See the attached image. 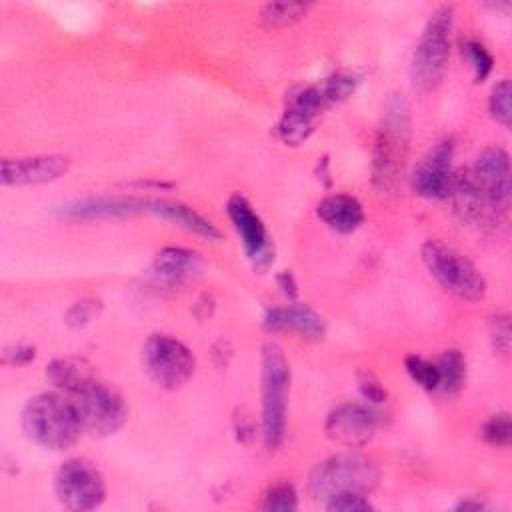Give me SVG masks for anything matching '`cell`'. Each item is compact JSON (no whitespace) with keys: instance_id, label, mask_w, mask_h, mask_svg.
Wrapping results in <instances>:
<instances>
[{"instance_id":"cell-1","label":"cell","mask_w":512,"mask_h":512,"mask_svg":"<svg viewBox=\"0 0 512 512\" xmlns=\"http://www.w3.org/2000/svg\"><path fill=\"white\" fill-rule=\"evenodd\" d=\"M360 82L362 76L358 72L344 70L304 86L288 100L276 124V138L286 146L304 144L316 130L320 116L352 96Z\"/></svg>"},{"instance_id":"cell-2","label":"cell","mask_w":512,"mask_h":512,"mask_svg":"<svg viewBox=\"0 0 512 512\" xmlns=\"http://www.w3.org/2000/svg\"><path fill=\"white\" fill-rule=\"evenodd\" d=\"M410 104L402 94H390L374 138L372 184L382 194L394 192L400 184L410 148Z\"/></svg>"},{"instance_id":"cell-3","label":"cell","mask_w":512,"mask_h":512,"mask_svg":"<svg viewBox=\"0 0 512 512\" xmlns=\"http://www.w3.org/2000/svg\"><path fill=\"white\" fill-rule=\"evenodd\" d=\"M20 424L28 440L54 452L70 448L82 432L76 408L62 392H40L28 398Z\"/></svg>"},{"instance_id":"cell-4","label":"cell","mask_w":512,"mask_h":512,"mask_svg":"<svg viewBox=\"0 0 512 512\" xmlns=\"http://www.w3.org/2000/svg\"><path fill=\"white\" fill-rule=\"evenodd\" d=\"M290 364L276 342H266L260 354V434L266 450L274 452L286 436V414L290 398Z\"/></svg>"},{"instance_id":"cell-5","label":"cell","mask_w":512,"mask_h":512,"mask_svg":"<svg viewBox=\"0 0 512 512\" xmlns=\"http://www.w3.org/2000/svg\"><path fill=\"white\" fill-rule=\"evenodd\" d=\"M454 26V8L438 6L428 18L410 60V84L418 94L436 90L446 74L450 58V36Z\"/></svg>"},{"instance_id":"cell-6","label":"cell","mask_w":512,"mask_h":512,"mask_svg":"<svg viewBox=\"0 0 512 512\" xmlns=\"http://www.w3.org/2000/svg\"><path fill=\"white\" fill-rule=\"evenodd\" d=\"M380 472L372 458L360 452H342L318 462L308 478V492L318 500L336 494H370L378 484Z\"/></svg>"},{"instance_id":"cell-7","label":"cell","mask_w":512,"mask_h":512,"mask_svg":"<svg viewBox=\"0 0 512 512\" xmlns=\"http://www.w3.org/2000/svg\"><path fill=\"white\" fill-rule=\"evenodd\" d=\"M422 262L430 276L460 300L476 302L486 294V280L480 270L454 246L432 238L422 244Z\"/></svg>"},{"instance_id":"cell-8","label":"cell","mask_w":512,"mask_h":512,"mask_svg":"<svg viewBox=\"0 0 512 512\" xmlns=\"http://www.w3.org/2000/svg\"><path fill=\"white\" fill-rule=\"evenodd\" d=\"M68 398L76 408L82 430L92 436H110L118 432L128 418V406L122 394L98 376Z\"/></svg>"},{"instance_id":"cell-9","label":"cell","mask_w":512,"mask_h":512,"mask_svg":"<svg viewBox=\"0 0 512 512\" xmlns=\"http://www.w3.org/2000/svg\"><path fill=\"white\" fill-rule=\"evenodd\" d=\"M140 358L144 372L164 390L182 388L196 370L192 350L170 334H150L142 344Z\"/></svg>"},{"instance_id":"cell-10","label":"cell","mask_w":512,"mask_h":512,"mask_svg":"<svg viewBox=\"0 0 512 512\" xmlns=\"http://www.w3.org/2000/svg\"><path fill=\"white\" fill-rule=\"evenodd\" d=\"M54 494L68 510H94L106 498V482L88 458H70L54 474Z\"/></svg>"},{"instance_id":"cell-11","label":"cell","mask_w":512,"mask_h":512,"mask_svg":"<svg viewBox=\"0 0 512 512\" xmlns=\"http://www.w3.org/2000/svg\"><path fill=\"white\" fill-rule=\"evenodd\" d=\"M474 180L480 188L488 224L494 226L508 214L510 194H512V176H510V156L502 146H486L474 160L470 168Z\"/></svg>"},{"instance_id":"cell-12","label":"cell","mask_w":512,"mask_h":512,"mask_svg":"<svg viewBox=\"0 0 512 512\" xmlns=\"http://www.w3.org/2000/svg\"><path fill=\"white\" fill-rule=\"evenodd\" d=\"M226 212L236 234L240 236V244L252 268L256 272H266L274 262V242L266 230V224L242 194L228 198Z\"/></svg>"},{"instance_id":"cell-13","label":"cell","mask_w":512,"mask_h":512,"mask_svg":"<svg viewBox=\"0 0 512 512\" xmlns=\"http://www.w3.org/2000/svg\"><path fill=\"white\" fill-rule=\"evenodd\" d=\"M380 422V412L372 404L342 402L328 412L324 430L332 442L346 448H360L374 438Z\"/></svg>"},{"instance_id":"cell-14","label":"cell","mask_w":512,"mask_h":512,"mask_svg":"<svg viewBox=\"0 0 512 512\" xmlns=\"http://www.w3.org/2000/svg\"><path fill=\"white\" fill-rule=\"evenodd\" d=\"M454 140L450 136L440 138L416 164L412 172V188L418 196L428 200L448 198L450 180H452V158H454Z\"/></svg>"},{"instance_id":"cell-15","label":"cell","mask_w":512,"mask_h":512,"mask_svg":"<svg viewBox=\"0 0 512 512\" xmlns=\"http://www.w3.org/2000/svg\"><path fill=\"white\" fill-rule=\"evenodd\" d=\"M70 170V158L64 154H38L22 158H4L0 178L4 186H36L62 178Z\"/></svg>"},{"instance_id":"cell-16","label":"cell","mask_w":512,"mask_h":512,"mask_svg":"<svg viewBox=\"0 0 512 512\" xmlns=\"http://www.w3.org/2000/svg\"><path fill=\"white\" fill-rule=\"evenodd\" d=\"M138 212H148V198L138 196H90L60 204L54 214L62 220H100L124 218Z\"/></svg>"},{"instance_id":"cell-17","label":"cell","mask_w":512,"mask_h":512,"mask_svg":"<svg viewBox=\"0 0 512 512\" xmlns=\"http://www.w3.org/2000/svg\"><path fill=\"white\" fill-rule=\"evenodd\" d=\"M262 326L268 332H294L308 340H320L326 332L322 316L310 306L298 302L268 308L262 318Z\"/></svg>"},{"instance_id":"cell-18","label":"cell","mask_w":512,"mask_h":512,"mask_svg":"<svg viewBox=\"0 0 512 512\" xmlns=\"http://www.w3.org/2000/svg\"><path fill=\"white\" fill-rule=\"evenodd\" d=\"M448 198L452 200V210L460 222L488 224L486 206L470 168H458L452 172Z\"/></svg>"},{"instance_id":"cell-19","label":"cell","mask_w":512,"mask_h":512,"mask_svg":"<svg viewBox=\"0 0 512 512\" xmlns=\"http://www.w3.org/2000/svg\"><path fill=\"white\" fill-rule=\"evenodd\" d=\"M202 254L184 246H166L152 260V274L164 284H180L200 272Z\"/></svg>"},{"instance_id":"cell-20","label":"cell","mask_w":512,"mask_h":512,"mask_svg":"<svg viewBox=\"0 0 512 512\" xmlns=\"http://www.w3.org/2000/svg\"><path fill=\"white\" fill-rule=\"evenodd\" d=\"M318 218L338 234H352L364 222V208L358 198L350 194L324 196L316 206Z\"/></svg>"},{"instance_id":"cell-21","label":"cell","mask_w":512,"mask_h":512,"mask_svg":"<svg viewBox=\"0 0 512 512\" xmlns=\"http://www.w3.org/2000/svg\"><path fill=\"white\" fill-rule=\"evenodd\" d=\"M148 212L170 220L174 224H178L180 228L208 238V240H218L222 236V232L218 230V226L214 222H210L208 218H204L202 214H198L194 208L176 202V200H164V198H148Z\"/></svg>"},{"instance_id":"cell-22","label":"cell","mask_w":512,"mask_h":512,"mask_svg":"<svg viewBox=\"0 0 512 512\" xmlns=\"http://www.w3.org/2000/svg\"><path fill=\"white\" fill-rule=\"evenodd\" d=\"M94 366L80 356H62L54 358L46 366V378L48 382L62 394L72 396L76 390H80L84 384H88L92 378H96Z\"/></svg>"},{"instance_id":"cell-23","label":"cell","mask_w":512,"mask_h":512,"mask_svg":"<svg viewBox=\"0 0 512 512\" xmlns=\"http://www.w3.org/2000/svg\"><path fill=\"white\" fill-rule=\"evenodd\" d=\"M440 372V390L448 396H456L466 382V360L460 350L448 348L436 360Z\"/></svg>"},{"instance_id":"cell-24","label":"cell","mask_w":512,"mask_h":512,"mask_svg":"<svg viewBox=\"0 0 512 512\" xmlns=\"http://www.w3.org/2000/svg\"><path fill=\"white\" fill-rule=\"evenodd\" d=\"M314 4L310 2H268L260 10V22L268 30H278L292 26L302 20Z\"/></svg>"},{"instance_id":"cell-25","label":"cell","mask_w":512,"mask_h":512,"mask_svg":"<svg viewBox=\"0 0 512 512\" xmlns=\"http://www.w3.org/2000/svg\"><path fill=\"white\" fill-rule=\"evenodd\" d=\"M262 510L268 512H292L298 508V494L290 482H276L268 486L260 502Z\"/></svg>"},{"instance_id":"cell-26","label":"cell","mask_w":512,"mask_h":512,"mask_svg":"<svg viewBox=\"0 0 512 512\" xmlns=\"http://www.w3.org/2000/svg\"><path fill=\"white\" fill-rule=\"evenodd\" d=\"M404 368L408 372V376L424 390H438L440 388V372L436 362H428L422 356L410 354L404 358Z\"/></svg>"},{"instance_id":"cell-27","label":"cell","mask_w":512,"mask_h":512,"mask_svg":"<svg viewBox=\"0 0 512 512\" xmlns=\"http://www.w3.org/2000/svg\"><path fill=\"white\" fill-rule=\"evenodd\" d=\"M462 58L470 64L472 74H474V82H484L490 76L492 68H494L492 54L478 40H466L462 44Z\"/></svg>"},{"instance_id":"cell-28","label":"cell","mask_w":512,"mask_h":512,"mask_svg":"<svg viewBox=\"0 0 512 512\" xmlns=\"http://www.w3.org/2000/svg\"><path fill=\"white\" fill-rule=\"evenodd\" d=\"M510 96H512V90H510L508 78H502L500 82H496L488 96V112L504 128H510V122H512Z\"/></svg>"},{"instance_id":"cell-29","label":"cell","mask_w":512,"mask_h":512,"mask_svg":"<svg viewBox=\"0 0 512 512\" xmlns=\"http://www.w3.org/2000/svg\"><path fill=\"white\" fill-rule=\"evenodd\" d=\"M102 308H104V304H102L100 298H96V296H84V298L76 300V302L68 308V312H66V316H64V324H66L68 328H72V330H80V328L88 326L92 320H96V318L100 316Z\"/></svg>"},{"instance_id":"cell-30","label":"cell","mask_w":512,"mask_h":512,"mask_svg":"<svg viewBox=\"0 0 512 512\" xmlns=\"http://www.w3.org/2000/svg\"><path fill=\"white\" fill-rule=\"evenodd\" d=\"M480 434H482L484 442L490 444V446H496V448L508 446L510 440H512V422H510V414H508V412L492 414V416L482 424Z\"/></svg>"},{"instance_id":"cell-31","label":"cell","mask_w":512,"mask_h":512,"mask_svg":"<svg viewBox=\"0 0 512 512\" xmlns=\"http://www.w3.org/2000/svg\"><path fill=\"white\" fill-rule=\"evenodd\" d=\"M324 508L328 512H366V510H372L374 506L370 504L366 494L346 492V494H336L324 500Z\"/></svg>"},{"instance_id":"cell-32","label":"cell","mask_w":512,"mask_h":512,"mask_svg":"<svg viewBox=\"0 0 512 512\" xmlns=\"http://www.w3.org/2000/svg\"><path fill=\"white\" fill-rule=\"evenodd\" d=\"M356 380H358V390H360V394L366 402H370V404H384L386 402L388 392L382 386L380 378L372 370H368V368L358 370Z\"/></svg>"},{"instance_id":"cell-33","label":"cell","mask_w":512,"mask_h":512,"mask_svg":"<svg viewBox=\"0 0 512 512\" xmlns=\"http://www.w3.org/2000/svg\"><path fill=\"white\" fill-rule=\"evenodd\" d=\"M490 340L496 352L508 354L510 352V340H512V330H510V316L508 314H496L490 318Z\"/></svg>"},{"instance_id":"cell-34","label":"cell","mask_w":512,"mask_h":512,"mask_svg":"<svg viewBox=\"0 0 512 512\" xmlns=\"http://www.w3.org/2000/svg\"><path fill=\"white\" fill-rule=\"evenodd\" d=\"M36 356V348L28 346V344H14V346H6L2 352V364L6 366H24L28 362H32Z\"/></svg>"},{"instance_id":"cell-35","label":"cell","mask_w":512,"mask_h":512,"mask_svg":"<svg viewBox=\"0 0 512 512\" xmlns=\"http://www.w3.org/2000/svg\"><path fill=\"white\" fill-rule=\"evenodd\" d=\"M234 430H236V438L240 442H248L254 436V422L244 408H240L234 416Z\"/></svg>"},{"instance_id":"cell-36","label":"cell","mask_w":512,"mask_h":512,"mask_svg":"<svg viewBox=\"0 0 512 512\" xmlns=\"http://www.w3.org/2000/svg\"><path fill=\"white\" fill-rule=\"evenodd\" d=\"M276 282H278V288L282 290V294H284L288 300H296V296H298V286H296V280H294L292 272L282 270V272L276 276Z\"/></svg>"},{"instance_id":"cell-37","label":"cell","mask_w":512,"mask_h":512,"mask_svg":"<svg viewBox=\"0 0 512 512\" xmlns=\"http://www.w3.org/2000/svg\"><path fill=\"white\" fill-rule=\"evenodd\" d=\"M484 504L478 500H462L460 504H456V510H482Z\"/></svg>"}]
</instances>
